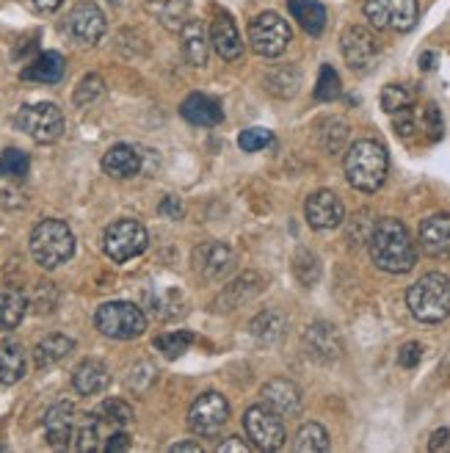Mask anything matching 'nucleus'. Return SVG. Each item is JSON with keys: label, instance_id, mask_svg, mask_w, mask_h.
<instances>
[{"label": "nucleus", "instance_id": "f257e3e1", "mask_svg": "<svg viewBox=\"0 0 450 453\" xmlns=\"http://www.w3.org/2000/svg\"><path fill=\"white\" fill-rule=\"evenodd\" d=\"M368 252L376 268L387 274H407L417 265V243L398 219H378L368 238Z\"/></svg>", "mask_w": 450, "mask_h": 453}, {"label": "nucleus", "instance_id": "f03ea898", "mask_svg": "<svg viewBox=\"0 0 450 453\" xmlns=\"http://www.w3.org/2000/svg\"><path fill=\"white\" fill-rule=\"evenodd\" d=\"M390 172V157L385 144H378L373 139H362V142H354L346 150V177L348 183L362 191V194H373L385 186Z\"/></svg>", "mask_w": 450, "mask_h": 453}, {"label": "nucleus", "instance_id": "7ed1b4c3", "mask_svg": "<svg viewBox=\"0 0 450 453\" xmlns=\"http://www.w3.org/2000/svg\"><path fill=\"white\" fill-rule=\"evenodd\" d=\"M407 304L417 321L442 324L450 315V280L445 274H439V271L423 274L407 290Z\"/></svg>", "mask_w": 450, "mask_h": 453}, {"label": "nucleus", "instance_id": "20e7f679", "mask_svg": "<svg viewBox=\"0 0 450 453\" xmlns=\"http://www.w3.org/2000/svg\"><path fill=\"white\" fill-rule=\"evenodd\" d=\"M31 255L42 268H58L75 255V235L58 219H44L31 233Z\"/></svg>", "mask_w": 450, "mask_h": 453}, {"label": "nucleus", "instance_id": "39448f33", "mask_svg": "<svg viewBox=\"0 0 450 453\" xmlns=\"http://www.w3.org/2000/svg\"><path fill=\"white\" fill-rule=\"evenodd\" d=\"M95 326L111 340H136L147 332V315L130 302H108L95 312Z\"/></svg>", "mask_w": 450, "mask_h": 453}, {"label": "nucleus", "instance_id": "423d86ee", "mask_svg": "<svg viewBox=\"0 0 450 453\" xmlns=\"http://www.w3.org/2000/svg\"><path fill=\"white\" fill-rule=\"evenodd\" d=\"M149 246V233L147 226L136 219H119L105 230L103 235V249L114 263H127L147 252Z\"/></svg>", "mask_w": 450, "mask_h": 453}, {"label": "nucleus", "instance_id": "0eeeda50", "mask_svg": "<svg viewBox=\"0 0 450 453\" xmlns=\"http://www.w3.org/2000/svg\"><path fill=\"white\" fill-rule=\"evenodd\" d=\"M17 130H22L36 144H53L64 133V113L53 103H36V105H22L14 117Z\"/></svg>", "mask_w": 450, "mask_h": 453}, {"label": "nucleus", "instance_id": "6e6552de", "mask_svg": "<svg viewBox=\"0 0 450 453\" xmlns=\"http://www.w3.org/2000/svg\"><path fill=\"white\" fill-rule=\"evenodd\" d=\"M249 42L257 56L277 58L294 42V31H290L287 19H282L277 12H263L249 22Z\"/></svg>", "mask_w": 450, "mask_h": 453}, {"label": "nucleus", "instance_id": "1a4fd4ad", "mask_svg": "<svg viewBox=\"0 0 450 453\" xmlns=\"http://www.w3.org/2000/svg\"><path fill=\"white\" fill-rule=\"evenodd\" d=\"M365 17L378 31H398L407 34L417 26L420 6L417 0H365Z\"/></svg>", "mask_w": 450, "mask_h": 453}, {"label": "nucleus", "instance_id": "9d476101", "mask_svg": "<svg viewBox=\"0 0 450 453\" xmlns=\"http://www.w3.org/2000/svg\"><path fill=\"white\" fill-rule=\"evenodd\" d=\"M243 428H246V434H249V440L257 450L277 453L285 448V440H287L285 423L274 410H268L265 403H257V406H249V410H246Z\"/></svg>", "mask_w": 450, "mask_h": 453}, {"label": "nucleus", "instance_id": "9b49d317", "mask_svg": "<svg viewBox=\"0 0 450 453\" xmlns=\"http://www.w3.org/2000/svg\"><path fill=\"white\" fill-rule=\"evenodd\" d=\"M230 420V403L221 393L199 395L188 412V426L196 437H218Z\"/></svg>", "mask_w": 450, "mask_h": 453}, {"label": "nucleus", "instance_id": "f8f14e48", "mask_svg": "<svg viewBox=\"0 0 450 453\" xmlns=\"http://www.w3.org/2000/svg\"><path fill=\"white\" fill-rule=\"evenodd\" d=\"M64 31L72 42L83 44V48H95L97 42H103L108 31V19L100 6L95 4H78L64 19Z\"/></svg>", "mask_w": 450, "mask_h": 453}, {"label": "nucleus", "instance_id": "ddd939ff", "mask_svg": "<svg viewBox=\"0 0 450 453\" xmlns=\"http://www.w3.org/2000/svg\"><path fill=\"white\" fill-rule=\"evenodd\" d=\"M340 50L346 64L351 66L354 73H368L370 66L376 64L381 48H378V39L373 31L362 28V26H351L343 31L340 36Z\"/></svg>", "mask_w": 450, "mask_h": 453}, {"label": "nucleus", "instance_id": "4468645a", "mask_svg": "<svg viewBox=\"0 0 450 453\" xmlns=\"http://www.w3.org/2000/svg\"><path fill=\"white\" fill-rule=\"evenodd\" d=\"M304 349H307V357L321 362V365H332L343 357V334L334 324H326V321H315L312 326H307L304 332Z\"/></svg>", "mask_w": 450, "mask_h": 453}, {"label": "nucleus", "instance_id": "2eb2a0df", "mask_svg": "<svg viewBox=\"0 0 450 453\" xmlns=\"http://www.w3.org/2000/svg\"><path fill=\"white\" fill-rule=\"evenodd\" d=\"M235 263V252L221 241H208L194 249V268L205 282H218L230 274Z\"/></svg>", "mask_w": 450, "mask_h": 453}, {"label": "nucleus", "instance_id": "dca6fc26", "mask_svg": "<svg viewBox=\"0 0 450 453\" xmlns=\"http://www.w3.org/2000/svg\"><path fill=\"white\" fill-rule=\"evenodd\" d=\"M304 216L312 230H334V226H340L346 221V208H343L340 196L324 188V191H315L307 199Z\"/></svg>", "mask_w": 450, "mask_h": 453}, {"label": "nucleus", "instance_id": "f3484780", "mask_svg": "<svg viewBox=\"0 0 450 453\" xmlns=\"http://www.w3.org/2000/svg\"><path fill=\"white\" fill-rule=\"evenodd\" d=\"M263 403L274 410L279 418H299L301 415V390L290 379H271L263 384Z\"/></svg>", "mask_w": 450, "mask_h": 453}, {"label": "nucleus", "instance_id": "a211bd4d", "mask_svg": "<svg viewBox=\"0 0 450 453\" xmlns=\"http://www.w3.org/2000/svg\"><path fill=\"white\" fill-rule=\"evenodd\" d=\"M210 42H213V50L224 61H235V58L243 56V42H240L238 26H235V19L227 12H224V9H213Z\"/></svg>", "mask_w": 450, "mask_h": 453}, {"label": "nucleus", "instance_id": "6ab92c4d", "mask_svg": "<svg viewBox=\"0 0 450 453\" xmlns=\"http://www.w3.org/2000/svg\"><path fill=\"white\" fill-rule=\"evenodd\" d=\"M420 249L429 257H450V213H434L420 224Z\"/></svg>", "mask_w": 450, "mask_h": 453}, {"label": "nucleus", "instance_id": "aec40b11", "mask_svg": "<svg viewBox=\"0 0 450 453\" xmlns=\"http://www.w3.org/2000/svg\"><path fill=\"white\" fill-rule=\"evenodd\" d=\"M263 290H265V277L257 274V271H246V274H240L233 285L221 290L216 307H218V312L238 310L243 304H249L252 299H257Z\"/></svg>", "mask_w": 450, "mask_h": 453}, {"label": "nucleus", "instance_id": "412c9836", "mask_svg": "<svg viewBox=\"0 0 450 453\" xmlns=\"http://www.w3.org/2000/svg\"><path fill=\"white\" fill-rule=\"evenodd\" d=\"M75 434V406L70 401H58L44 415V437L53 448H70Z\"/></svg>", "mask_w": 450, "mask_h": 453}, {"label": "nucleus", "instance_id": "4be33fe9", "mask_svg": "<svg viewBox=\"0 0 450 453\" xmlns=\"http://www.w3.org/2000/svg\"><path fill=\"white\" fill-rule=\"evenodd\" d=\"M179 113H183V119L196 125V127H216L221 125L224 119V111H221V103L208 97V95H188L183 100V105H179Z\"/></svg>", "mask_w": 450, "mask_h": 453}, {"label": "nucleus", "instance_id": "5701e85b", "mask_svg": "<svg viewBox=\"0 0 450 453\" xmlns=\"http://www.w3.org/2000/svg\"><path fill=\"white\" fill-rule=\"evenodd\" d=\"M144 304L161 321H174L186 312V296L177 288H155L144 293Z\"/></svg>", "mask_w": 450, "mask_h": 453}, {"label": "nucleus", "instance_id": "b1692460", "mask_svg": "<svg viewBox=\"0 0 450 453\" xmlns=\"http://www.w3.org/2000/svg\"><path fill=\"white\" fill-rule=\"evenodd\" d=\"M183 34V56L191 66H205L210 56V39L205 34V26L199 19H186V26L179 28Z\"/></svg>", "mask_w": 450, "mask_h": 453}, {"label": "nucleus", "instance_id": "393cba45", "mask_svg": "<svg viewBox=\"0 0 450 453\" xmlns=\"http://www.w3.org/2000/svg\"><path fill=\"white\" fill-rule=\"evenodd\" d=\"M108 368L100 359H83L72 373V388L78 395H97L108 388Z\"/></svg>", "mask_w": 450, "mask_h": 453}, {"label": "nucleus", "instance_id": "a878e982", "mask_svg": "<svg viewBox=\"0 0 450 453\" xmlns=\"http://www.w3.org/2000/svg\"><path fill=\"white\" fill-rule=\"evenodd\" d=\"M103 169H105V174H111L114 180H127L133 174H139L141 157H139V152L133 150L130 144H117V147H111L103 155Z\"/></svg>", "mask_w": 450, "mask_h": 453}, {"label": "nucleus", "instance_id": "bb28decb", "mask_svg": "<svg viewBox=\"0 0 450 453\" xmlns=\"http://www.w3.org/2000/svg\"><path fill=\"white\" fill-rule=\"evenodd\" d=\"M66 73V61L61 53L48 50L36 56L26 70H22V81H34V83H58Z\"/></svg>", "mask_w": 450, "mask_h": 453}, {"label": "nucleus", "instance_id": "cd10ccee", "mask_svg": "<svg viewBox=\"0 0 450 453\" xmlns=\"http://www.w3.org/2000/svg\"><path fill=\"white\" fill-rule=\"evenodd\" d=\"M287 9L309 36H321L326 31V6L321 0H287Z\"/></svg>", "mask_w": 450, "mask_h": 453}, {"label": "nucleus", "instance_id": "c85d7f7f", "mask_svg": "<svg viewBox=\"0 0 450 453\" xmlns=\"http://www.w3.org/2000/svg\"><path fill=\"white\" fill-rule=\"evenodd\" d=\"M28 359L26 351L17 343V340H4L0 343V384H17L26 376Z\"/></svg>", "mask_w": 450, "mask_h": 453}, {"label": "nucleus", "instance_id": "c756f323", "mask_svg": "<svg viewBox=\"0 0 450 453\" xmlns=\"http://www.w3.org/2000/svg\"><path fill=\"white\" fill-rule=\"evenodd\" d=\"M72 351H75V343L70 337L50 334L34 349V362H36V368H50V365H58V362L66 359Z\"/></svg>", "mask_w": 450, "mask_h": 453}, {"label": "nucleus", "instance_id": "7c9ffc66", "mask_svg": "<svg viewBox=\"0 0 450 453\" xmlns=\"http://www.w3.org/2000/svg\"><path fill=\"white\" fill-rule=\"evenodd\" d=\"M285 329H287L285 315H279V312H274V310L260 312L257 319L252 321V337L260 340V343H265V346L279 343V340L285 337Z\"/></svg>", "mask_w": 450, "mask_h": 453}, {"label": "nucleus", "instance_id": "2f4dec72", "mask_svg": "<svg viewBox=\"0 0 450 453\" xmlns=\"http://www.w3.org/2000/svg\"><path fill=\"white\" fill-rule=\"evenodd\" d=\"M26 310H28V299L22 296L19 290H4V293H0V329H4V332L17 329L19 321L26 319Z\"/></svg>", "mask_w": 450, "mask_h": 453}, {"label": "nucleus", "instance_id": "473e14b6", "mask_svg": "<svg viewBox=\"0 0 450 453\" xmlns=\"http://www.w3.org/2000/svg\"><path fill=\"white\" fill-rule=\"evenodd\" d=\"M296 450L299 453H324L329 450V434L321 423H304L296 434Z\"/></svg>", "mask_w": 450, "mask_h": 453}, {"label": "nucleus", "instance_id": "72a5a7b5", "mask_svg": "<svg viewBox=\"0 0 450 453\" xmlns=\"http://www.w3.org/2000/svg\"><path fill=\"white\" fill-rule=\"evenodd\" d=\"M346 142H348V122L340 119V117L326 119L324 127H321V144H324V150L329 155H337V152H343Z\"/></svg>", "mask_w": 450, "mask_h": 453}, {"label": "nucleus", "instance_id": "f704fd0d", "mask_svg": "<svg viewBox=\"0 0 450 453\" xmlns=\"http://www.w3.org/2000/svg\"><path fill=\"white\" fill-rule=\"evenodd\" d=\"M299 81H301V75H299L296 66H279V70H274L271 75H268L265 83H268V88H271L274 95L294 97L296 88H299Z\"/></svg>", "mask_w": 450, "mask_h": 453}, {"label": "nucleus", "instance_id": "c9c22d12", "mask_svg": "<svg viewBox=\"0 0 450 453\" xmlns=\"http://www.w3.org/2000/svg\"><path fill=\"white\" fill-rule=\"evenodd\" d=\"M340 95H343L340 75L334 73V66H332V64H324V66H321V75H318V83H315V100H321V103H334Z\"/></svg>", "mask_w": 450, "mask_h": 453}, {"label": "nucleus", "instance_id": "e433bc0d", "mask_svg": "<svg viewBox=\"0 0 450 453\" xmlns=\"http://www.w3.org/2000/svg\"><path fill=\"white\" fill-rule=\"evenodd\" d=\"M161 22L169 28H183L188 19V0H152Z\"/></svg>", "mask_w": 450, "mask_h": 453}, {"label": "nucleus", "instance_id": "4c0bfd02", "mask_svg": "<svg viewBox=\"0 0 450 453\" xmlns=\"http://www.w3.org/2000/svg\"><path fill=\"white\" fill-rule=\"evenodd\" d=\"M294 274L299 277L301 285L312 288L315 282L321 280V260H318V255L309 252V249H301V252L296 255V260H294Z\"/></svg>", "mask_w": 450, "mask_h": 453}, {"label": "nucleus", "instance_id": "58836bf2", "mask_svg": "<svg viewBox=\"0 0 450 453\" xmlns=\"http://www.w3.org/2000/svg\"><path fill=\"white\" fill-rule=\"evenodd\" d=\"M191 343H194V334L191 332H169V334L155 337V349L161 351L164 357H169V359L183 357Z\"/></svg>", "mask_w": 450, "mask_h": 453}, {"label": "nucleus", "instance_id": "ea45409f", "mask_svg": "<svg viewBox=\"0 0 450 453\" xmlns=\"http://www.w3.org/2000/svg\"><path fill=\"white\" fill-rule=\"evenodd\" d=\"M412 103H415V97H412V92L407 86L390 83V86L381 88V108H385L390 117L398 111H403V108H412Z\"/></svg>", "mask_w": 450, "mask_h": 453}, {"label": "nucleus", "instance_id": "a19ab883", "mask_svg": "<svg viewBox=\"0 0 450 453\" xmlns=\"http://www.w3.org/2000/svg\"><path fill=\"white\" fill-rule=\"evenodd\" d=\"M72 448L80 450V453H95L100 448V426H97V420H80V426H75Z\"/></svg>", "mask_w": 450, "mask_h": 453}, {"label": "nucleus", "instance_id": "79ce46f5", "mask_svg": "<svg viewBox=\"0 0 450 453\" xmlns=\"http://www.w3.org/2000/svg\"><path fill=\"white\" fill-rule=\"evenodd\" d=\"M100 418H103L105 423H111V426L125 428V426L133 423V410H130V403H125L122 398H108V401H103V406H100Z\"/></svg>", "mask_w": 450, "mask_h": 453}, {"label": "nucleus", "instance_id": "37998d69", "mask_svg": "<svg viewBox=\"0 0 450 453\" xmlns=\"http://www.w3.org/2000/svg\"><path fill=\"white\" fill-rule=\"evenodd\" d=\"M31 169V157L22 150H6L0 155V177H26Z\"/></svg>", "mask_w": 450, "mask_h": 453}, {"label": "nucleus", "instance_id": "c03bdc74", "mask_svg": "<svg viewBox=\"0 0 450 453\" xmlns=\"http://www.w3.org/2000/svg\"><path fill=\"white\" fill-rule=\"evenodd\" d=\"M103 92H105V83H103V78H100V75H86V78L80 81V86L75 88L72 103H75L78 108H86V105L97 103V100L103 97Z\"/></svg>", "mask_w": 450, "mask_h": 453}, {"label": "nucleus", "instance_id": "a18cd8bd", "mask_svg": "<svg viewBox=\"0 0 450 453\" xmlns=\"http://www.w3.org/2000/svg\"><path fill=\"white\" fill-rule=\"evenodd\" d=\"M274 144V133L265 130V127H246L240 135H238V147L243 152H260L265 147Z\"/></svg>", "mask_w": 450, "mask_h": 453}, {"label": "nucleus", "instance_id": "49530a36", "mask_svg": "<svg viewBox=\"0 0 450 453\" xmlns=\"http://www.w3.org/2000/svg\"><path fill=\"white\" fill-rule=\"evenodd\" d=\"M393 125H395V133L400 135L403 142H412L415 135H417V127H420L412 108H403V111L393 113Z\"/></svg>", "mask_w": 450, "mask_h": 453}, {"label": "nucleus", "instance_id": "de8ad7c7", "mask_svg": "<svg viewBox=\"0 0 450 453\" xmlns=\"http://www.w3.org/2000/svg\"><path fill=\"white\" fill-rule=\"evenodd\" d=\"M423 119H425V130H429V139L437 142L442 139V117H439V108L437 105H429L423 113Z\"/></svg>", "mask_w": 450, "mask_h": 453}, {"label": "nucleus", "instance_id": "09e8293b", "mask_svg": "<svg viewBox=\"0 0 450 453\" xmlns=\"http://www.w3.org/2000/svg\"><path fill=\"white\" fill-rule=\"evenodd\" d=\"M420 359H423V346L420 343H407L398 351V365L400 368H415V365H420Z\"/></svg>", "mask_w": 450, "mask_h": 453}, {"label": "nucleus", "instance_id": "8fccbe9b", "mask_svg": "<svg viewBox=\"0 0 450 453\" xmlns=\"http://www.w3.org/2000/svg\"><path fill=\"white\" fill-rule=\"evenodd\" d=\"M157 213L166 216V219H183V202H179V196H164Z\"/></svg>", "mask_w": 450, "mask_h": 453}, {"label": "nucleus", "instance_id": "3c124183", "mask_svg": "<svg viewBox=\"0 0 450 453\" xmlns=\"http://www.w3.org/2000/svg\"><path fill=\"white\" fill-rule=\"evenodd\" d=\"M429 450L431 453H450V428H439V432L431 434Z\"/></svg>", "mask_w": 450, "mask_h": 453}, {"label": "nucleus", "instance_id": "603ef678", "mask_svg": "<svg viewBox=\"0 0 450 453\" xmlns=\"http://www.w3.org/2000/svg\"><path fill=\"white\" fill-rule=\"evenodd\" d=\"M130 448V437L125 432H117V434H111L108 442H105V450L108 453H125Z\"/></svg>", "mask_w": 450, "mask_h": 453}, {"label": "nucleus", "instance_id": "864d4df0", "mask_svg": "<svg viewBox=\"0 0 450 453\" xmlns=\"http://www.w3.org/2000/svg\"><path fill=\"white\" fill-rule=\"evenodd\" d=\"M233 450H235V453H252L255 448H252V445H246V442H240L238 437H230L227 442H221V445H218V453H233Z\"/></svg>", "mask_w": 450, "mask_h": 453}, {"label": "nucleus", "instance_id": "5fc2aeb1", "mask_svg": "<svg viewBox=\"0 0 450 453\" xmlns=\"http://www.w3.org/2000/svg\"><path fill=\"white\" fill-rule=\"evenodd\" d=\"M61 4H64V0H34V6H36L39 12H56Z\"/></svg>", "mask_w": 450, "mask_h": 453}, {"label": "nucleus", "instance_id": "6e6d98bb", "mask_svg": "<svg viewBox=\"0 0 450 453\" xmlns=\"http://www.w3.org/2000/svg\"><path fill=\"white\" fill-rule=\"evenodd\" d=\"M169 450H172V453H183V450H191V453H202V448H199L196 442H177V445H172Z\"/></svg>", "mask_w": 450, "mask_h": 453}, {"label": "nucleus", "instance_id": "4d7b16f0", "mask_svg": "<svg viewBox=\"0 0 450 453\" xmlns=\"http://www.w3.org/2000/svg\"><path fill=\"white\" fill-rule=\"evenodd\" d=\"M434 58H437L434 53H423V58H420V70H431V66H434L431 61H434Z\"/></svg>", "mask_w": 450, "mask_h": 453}, {"label": "nucleus", "instance_id": "13d9d810", "mask_svg": "<svg viewBox=\"0 0 450 453\" xmlns=\"http://www.w3.org/2000/svg\"><path fill=\"white\" fill-rule=\"evenodd\" d=\"M111 4H117V0H111Z\"/></svg>", "mask_w": 450, "mask_h": 453}]
</instances>
